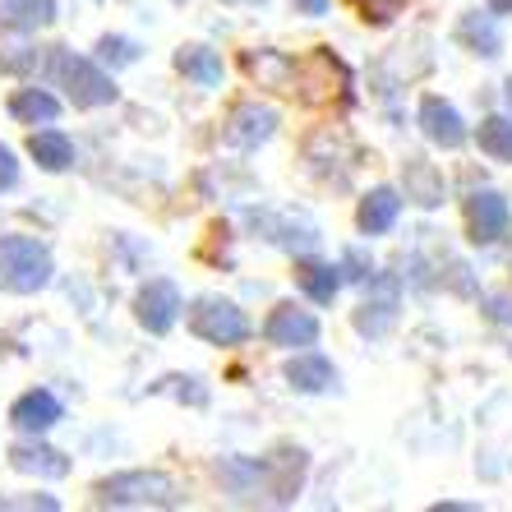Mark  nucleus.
<instances>
[{
  "instance_id": "obj_1",
  "label": "nucleus",
  "mask_w": 512,
  "mask_h": 512,
  "mask_svg": "<svg viewBox=\"0 0 512 512\" xmlns=\"http://www.w3.org/2000/svg\"><path fill=\"white\" fill-rule=\"evenodd\" d=\"M102 508H176L180 485L167 471H120L97 485Z\"/></svg>"
},
{
  "instance_id": "obj_2",
  "label": "nucleus",
  "mask_w": 512,
  "mask_h": 512,
  "mask_svg": "<svg viewBox=\"0 0 512 512\" xmlns=\"http://www.w3.org/2000/svg\"><path fill=\"white\" fill-rule=\"evenodd\" d=\"M51 250L33 236H0V286L14 296H33L51 282Z\"/></svg>"
},
{
  "instance_id": "obj_3",
  "label": "nucleus",
  "mask_w": 512,
  "mask_h": 512,
  "mask_svg": "<svg viewBox=\"0 0 512 512\" xmlns=\"http://www.w3.org/2000/svg\"><path fill=\"white\" fill-rule=\"evenodd\" d=\"M47 74L65 88V93H70L74 107H107V102H116V84H111V74H102L93 60L74 56L70 47H51Z\"/></svg>"
},
{
  "instance_id": "obj_4",
  "label": "nucleus",
  "mask_w": 512,
  "mask_h": 512,
  "mask_svg": "<svg viewBox=\"0 0 512 512\" xmlns=\"http://www.w3.org/2000/svg\"><path fill=\"white\" fill-rule=\"evenodd\" d=\"M190 328L194 337H203L208 346H240L245 337H250V319H245V310H236L231 300H199L190 310Z\"/></svg>"
},
{
  "instance_id": "obj_5",
  "label": "nucleus",
  "mask_w": 512,
  "mask_h": 512,
  "mask_svg": "<svg viewBox=\"0 0 512 512\" xmlns=\"http://www.w3.org/2000/svg\"><path fill=\"white\" fill-rule=\"evenodd\" d=\"M508 199L494 190H476L471 199H466V227H471V240L476 245H494V240L508 236Z\"/></svg>"
},
{
  "instance_id": "obj_6",
  "label": "nucleus",
  "mask_w": 512,
  "mask_h": 512,
  "mask_svg": "<svg viewBox=\"0 0 512 512\" xmlns=\"http://www.w3.org/2000/svg\"><path fill=\"white\" fill-rule=\"evenodd\" d=\"M397 323V277L379 273L370 282V300L356 310V333L365 337H383Z\"/></svg>"
},
{
  "instance_id": "obj_7",
  "label": "nucleus",
  "mask_w": 512,
  "mask_h": 512,
  "mask_svg": "<svg viewBox=\"0 0 512 512\" xmlns=\"http://www.w3.org/2000/svg\"><path fill=\"white\" fill-rule=\"evenodd\" d=\"M134 314H139V323L148 328V333H167L171 323L180 319V291H176V282H167V277L148 282L139 296H134Z\"/></svg>"
},
{
  "instance_id": "obj_8",
  "label": "nucleus",
  "mask_w": 512,
  "mask_h": 512,
  "mask_svg": "<svg viewBox=\"0 0 512 512\" xmlns=\"http://www.w3.org/2000/svg\"><path fill=\"white\" fill-rule=\"evenodd\" d=\"M263 337L273 346H310L319 337V319L310 310H296V305H277L263 323Z\"/></svg>"
},
{
  "instance_id": "obj_9",
  "label": "nucleus",
  "mask_w": 512,
  "mask_h": 512,
  "mask_svg": "<svg viewBox=\"0 0 512 512\" xmlns=\"http://www.w3.org/2000/svg\"><path fill=\"white\" fill-rule=\"evenodd\" d=\"M420 130H425L429 143H439V148H462L466 143L462 116H457V107L443 102V97H425V102H420Z\"/></svg>"
},
{
  "instance_id": "obj_10",
  "label": "nucleus",
  "mask_w": 512,
  "mask_h": 512,
  "mask_svg": "<svg viewBox=\"0 0 512 512\" xmlns=\"http://www.w3.org/2000/svg\"><path fill=\"white\" fill-rule=\"evenodd\" d=\"M277 130V111L273 107H259V102H245V107L231 111L227 120V139L236 143V148H259V143H268Z\"/></svg>"
},
{
  "instance_id": "obj_11",
  "label": "nucleus",
  "mask_w": 512,
  "mask_h": 512,
  "mask_svg": "<svg viewBox=\"0 0 512 512\" xmlns=\"http://www.w3.org/2000/svg\"><path fill=\"white\" fill-rule=\"evenodd\" d=\"M10 420L19 429H28V434H42V429H51L60 420V402L47 393V388H33V393H24L10 406Z\"/></svg>"
},
{
  "instance_id": "obj_12",
  "label": "nucleus",
  "mask_w": 512,
  "mask_h": 512,
  "mask_svg": "<svg viewBox=\"0 0 512 512\" xmlns=\"http://www.w3.org/2000/svg\"><path fill=\"white\" fill-rule=\"evenodd\" d=\"M397 213H402V194L388 190V185H379V190H370L365 199H360V231L383 236V231L397 222Z\"/></svg>"
},
{
  "instance_id": "obj_13",
  "label": "nucleus",
  "mask_w": 512,
  "mask_h": 512,
  "mask_svg": "<svg viewBox=\"0 0 512 512\" xmlns=\"http://www.w3.org/2000/svg\"><path fill=\"white\" fill-rule=\"evenodd\" d=\"M51 19H56V0H0V24L19 28V33L47 28Z\"/></svg>"
},
{
  "instance_id": "obj_14",
  "label": "nucleus",
  "mask_w": 512,
  "mask_h": 512,
  "mask_svg": "<svg viewBox=\"0 0 512 512\" xmlns=\"http://www.w3.org/2000/svg\"><path fill=\"white\" fill-rule=\"evenodd\" d=\"M333 379H337L333 360H323V356H296L291 365H286V383L300 388V393H328Z\"/></svg>"
},
{
  "instance_id": "obj_15",
  "label": "nucleus",
  "mask_w": 512,
  "mask_h": 512,
  "mask_svg": "<svg viewBox=\"0 0 512 512\" xmlns=\"http://www.w3.org/2000/svg\"><path fill=\"white\" fill-rule=\"evenodd\" d=\"M406 199H416L420 208H439L443 203V176L429 167L425 157L406 162Z\"/></svg>"
},
{
  "instance_id": "obj_16",
  "label": "nucleus",
  "mask_w": 512,
  "mask_h": 512,
  "mask_svg": "<svg viewBox=\"0 0 512 512\" xmlns=\"http://www.w3.org/2000/svg\"><path fill=\"white\" fill-rule=\"evenodd\" d=\"M10 466L14 471H24V476H70V462L56 453V448H10Z\"/></svg>"
},
{
  "instance_id": "obj_17",
  "label": "nucleus",
  "mask_w": 512,
  "mask_h": 512,
  "mask_svg": "<svg viewBox=\"0 0 512 512\" xmlns=\"http://www.w3.org/2000/svg\"><path fill=\"white\" fill-rule=\"evenodd\" d=\"M10 116L24 120V125H51L60 116V102L51 93H42V88H24V93L10 97Z\"/></svg>"
},
{
  "instance_id": "obj_18",
  "label": "nucleus",
  "mask_w": 512,
  "mask_h": 512,
  "mask_svg": "<svg viewBox=\"0 0 512 512\" xmlns=\"http://www.w3.org/2000/svg\"><path fill=\"white\" fill-rule=\"evenodd\" d=\"M28 153L37 157V167L47 171H65L74 162V143L65 139L60 130H37L33 139H28Z\"/></svg>"
},
{
  "instance_id": "obj_19",
  "label": "nucleus",
  "mask_w": 512,
  "mask_h": 512,
  "mask_svg": "<svg viewBox=\"0 0 512 512\" xmlns=\"http://www.w3.org/2000/svg\"><path fill=\"white\" fill-rule=\"evenodd\" d=\"M176 65H180V74H185V79H194V84H203V88L222 84V56H217V51H208V47H185L176 56Z\"/></svg>"
},
{
  "instance_id": "obj_20",
  "label": "nucleus",
  "mask_w": 512,
  "mask_h": 512,
  "mask_svg": "<svg viewBox=\"0 0 512 512\" xmlns=\"http://www.w3.org/2000/svg\"><path fill=\"white\" fill-rule=\"evenodd\" d=\"M476 139H480V153H489L494 162H512V120L508 116L480 120Z\"/></svg>"
},
{
  "instance_id": "obj_21",
  "label": "nucleus",
  "mask_w": 512,
  "mask_h": 512,
  "mask_svg": "<svg viewBox=\"0 0 512 512\" xmlns=\"http://www.w3.org/2000/svg\"><path fill=\"white\" fill-rule=\"evenodd\" d=\"M462 42L471 51H480V56H499V28H494V19L489 14H466L462 19Z\"/></svg>"
},
{
  "instance_id": "obj_22",
  "label": "nucleus",
  "mask_w": 512,
  "mask_h": 512,
  "mask_svg": "<svg viewBox=\"0 0 512 512\" xmlns=\"http://www.w3.org/2000/svg\"><path fill=\"white\" fill-rule=\"evenodd\" d=\"M300 286H305V296H310V300L333 305L342 277H337V268H328V263H305V268H300Z\"/></svg>"
},
{
  "instance_id": "obj_23",
  "label": "nucleus",
  "mask_w": 512,
  "mask_h": 512,
  "mask_svg": "<svg viewBox=\"0 0 512 512\" xmlns=\"http://www.w3.org/2000/svg\"><path fill=\"white\" fill-rule=\"evenodd\" d=\"M245 65H250V74H259L263 84H282L286 74H291V60L273 56V51H259V56H250Z\"/></svg>"
},
{
  "instance_id": "obj_24",
  "label": "nucleus",
  "mask_w": 512,
  "mask_h": 512,
  "mask_svg": "<svg viewBox=\"0 0 512 512\" xmlns=\"http://www.w3.org/2000/svg\"><path fill=\"white\" fill-rule=\"evenodd\" d=\"M102 56L111 60V65H134V60H139V47H134V42H125V37H102Z\"/></svg>"
},
{
  "instance_id": "obj_25",
  "label": "nucleus",
  "mask_w": 512,
  "mask_h": 512,
  "mask_svg": "<svg viewBox=\"0 0 512 512\" xmlns=\"http://www.w3.org/2000/svg\"><path fill=\"white\" fill-rule=\"evenodd\" d=\"M14 180H19V162H14V153L0 143V190H10Z\"/></svg>"
},
{
  "instance_id": "obj_26",
  "label": "nucleus",
  "mask_w": 512,
  "mask_h": 512,
  "mask_svg": "<svg viewBox=\"0 0 512 512\" xmlns=\"http://www.w3.org/2000/svg\"><path fill=\"white\" fill-rule=\"evenodd\" d=\"M346 277H370V263H365V254L360 250L346 254Z\"/></svg>"
},
{
  "instance_id": "obj_27",
  "label": "nucleus",
  "mask_w": 512,
  "mask_h": 512,
  "mask_svg": "<svg viewBox=\"0 0 512 512\" xmlns=\"http://www.w3.org/2000/svg\"><path fill=\"white\" fill-rule=\"evenodd\" d=\"M328 0H296V14H323Z\"/></svg>"
},
{
  "instance_id": "obj_28",
  "label": "nucleus",
  "mask_w": 512,
  "mask_h": 512,
  "mask_svg": "<svg viewBox=\"0 0 512 512\" xmlns=\"http://www.w3.org/2000/svg\"><path fill=\"white\" fill-rule=\"evenodd\" d=\"M489 10H494V14H512V0H489Z\"/></svg>"
},
{
  "instance_id": "obj_29",
  "label": "nucleus",
  "mask_w": 512,
  "mask_h": 512,
  "mask_svg": "<svg viewBox=\"0 0 512 512\" xmlns=\"http://www.w3.org/2000/svg\"><path fill=\"white\" fill-rule=\"evenodd\" d=\"M227 5H259V0H227Z\"/></svg>"
},
{
  "instance_id": "obj_30",
  "label": "nucleus",
  "mask_w": 512,
  "mask_h": 512,
  "mask_svg": "<svg viewBox=\"0 0 512 512\" xmlns=\"http://www.w3.org/2000/svg\"><path fill=\"white\" fill-rule=\"evenodd\" d=\"M508 102H512V79H508Z\"/></svg>"
}]
</instances>
